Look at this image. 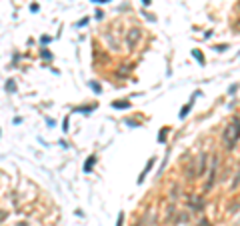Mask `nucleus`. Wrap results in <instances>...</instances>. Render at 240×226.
Segmentation results:
<instances>
[{"label":"nucleus","instance_id":"nucleus-1","mask_svg":"<svg viewBox=\"0 0 240 226\" xmlns=\"http://www.w3.org/2000/svg\"><path fill=\"white\" fill-rule=\"evenodd\" d=\"M238 140H240V116H232L230 124L222 132V144L226 150H234Z\"/></svg>","mask_w":240,"mask_h":226},{"label":"nucleus","instance_id":"nucleus-2","mask_svg":"<svg viewBox=\"0 0 240 226\" xmlns=\"http://www.w3.org/2000/svg\"><path fill=\"white\" fill-rule=\"evenodd\" d=\"M218 168H220V156L214 154L210 158V166H208V174H206V182H204V192L202 194H208L214 188L216 184V176H218Z\"/></svg>","mask_w":240,"mask_h":226},{"label":"nucleus","instance_id":"nucleus-3","mask_svg":"<svg viewBox=\"0 0 240 226\" xmlns=\"http://www.w3.org/2000/svg\"><path fill=\"white\" fill-rule=\"evenodd\" d=\"M208 154L206 152H200L194 158V170H196V180H200V178H204V174L208 172Z\"/></svg>","mask_w":240,"mask_h":226},{"label":"nucleus","instance_id":"nucleus-4","mask_svg":"<svg viewBox=\"0 0 240 226\" xmlns=\"http://www.w3.org/2000/svg\"><path fill=\"white\" fill-rule=\"evenodd\" d=\"M140 38H142V30L136 28V26L126 32V46H128V52H134V50L138 48Z\"/></svg>","mask_w":240,"mask_h":226},{"label":"nucleus","instance_id":"nucleus-5","mask_svg":"<svg viewBox=\"0 0 240 226\" xmlns=\"http://www.w3.org/2000/svg\"><path fill=\"white\" fill-rule=\"evenodd\" d=\"M188 202H190V204H188V206H190V210H194V212L204 210V198H202L200 194H198V196H192Z\"/></svg>","mask_w":240,"mask_h":226},{"label":"nucleus","instance_id":"nucleus-6","mask_svg":"<svg viewBox=\"0 0 240 226\" xmlns=\"http://www.w3.org/2000/svg\"><path fill=\"white\" fill-rule=\"evenodd\" d=\"M176 214H178L176 206H174V204H168V206H166V210H164V220H166V222H174Z\"/></svg>","mask_w":240,"mask_h":226},{"label":"nucleus","instance_id":"nucleus-7","mask_svg":"<svg viewBox=\"0 0 240 226\" xmlns=\"http://www.w3.org/2000/svg\"><path fill=\"white\" fill-rule=\"evenodd\" d=\"M154 162H156V158H154V156H152V158H150V160H148V162H146V166H144V170H142V174H140V176H138V184H142V182H144V178L148 176V172H150V170H152V166H154Z\"/></svg>","mask_w":240,"mask_h":226},{"label":"nucleus","instance_id":"nucleus-8","mask_svg":"<svg viewBox=\"0 0 240 226\" xmlns=\"http://www.w3.org/2000/svg\"><path fill=\"white\" fill-rule=\"evenodd\" d=\"M130 102L128 100H112V108H114V110H128L130 108Z\"/></svg>","mask_w":240,"mask_h":226},{"label":"nucleus","instance_id":"nucleus-9","mask_svg":"<svg viewBox=\"0 0 240 226\" xmlns=\"http://www.w3.org/2000/svg\"><path fill=\"white\" fill-rule=\"evenodd\" d=\"M94 164H96V156L94 154H90V156H88L86 158V162H84V172H92V168H94Z\"/></svg>","mask_w":240,"mask_h":226},{"label":"nucleus","instance_id":"nucleus-10","mask_svg":"<svg viewBox=\"0 0 240 226\" xmlns=\"http://www.w3.org/2000/svg\"><path fill=\"white\" fill-rule=\"evenodd\" d=\"M192 58H194V60H196L198 64H200V66H204V64H206V58H204V54L200 52V50H192Z\"/></svg>","mask_w":240,"mask_h":226},{"label":"nucleus","instance_id":"nucleus-11","mask_svg":"<svg viewBox=\"0 0 240 226\" xmlns=\"http://www.w3.org/2000/svg\"><path fill=\"white\" fill-rule=\"evenodd\" d=\"M96 108V104H92V106H76V108H72V112H80V114H90L92 110Z\"/></svg>","mask_w":240,"mask_h":226},{"label":"nucleus","instance_id":"nucleus-12","mask_svg":"<svg viewBox=\"0 0 240 226\" xmlns=\"http://www.w3.org/2000/svg\"><path fill=\"white\" fill-rule=\"evenodd\" d=\"M132 66H134L132 62H126L124 66H120L118 70H116V76H126V74H128L130 70H132Z\"/></svg>","mask_w":240,"mask_h":226},{"label":"nucleus","instance_id":"nucleus-13","mask_svg":"<svg viewBox=\"0 0 240 226\" xmlns=\"http://www.w3.org/2000/svg\"><path fill=\"white\" fill-rule=\"evenodd\" d=\"M190 108H192V102H188L186 106H182V108H180V112H178V118H180V120H184V118L188 116V112H190Z\"/></svg>","mask_w":240,"mask_h":226},{"label":"nucleus","instance_id":"nucleus-14","mask_svg":"<svg viewBox=\"0 0 240 226\" xmlns=\"http://www.w3.org/2000/svg\"><path fill=\"white\" fill-rule=\"evenodd\" d=\"M4 90H6V92H10V94H14V92H16V82L12 80V78H10V80H6Z\"/></svg>","mask_w":240,"mask_h":226},{"label":"nucleus","instance_id":"nucleus-15","mask_svg":"<svg viewBox=\"0 0 240 226\" xmlns=\"http://www.w3.org/2000/svg\"><path fill=\"white\" fill-rule=\"evenodd\" d=\"M168 126H162V130H160V134H158V142L160 144H164V140H166V134H168Z\"/></svg>","mask_w":240,"mask_h":226},{"label":"nucleus","instance_id":"nucleus-16","mask_svg":"<svg viewBox=\"0 0 240 226\" xmlns=\"http://www.w3.org/2000/svg\"><path fill=\"white\" fill-rule=\"evenodd\" d=\"M40 58H44V60H52V52L42 46V48H40Z\"/></svg>","mask_w":240,"mask_h":226},{"label":"nucleus","instance_id":"nucleus-17","mask_svg":"<svg viewBox=\"0 0 240 226\" xmlns=\"http://www.w3.org/2000/svg\"><path fill=\"white\" fill-rule=\"evenodd\" d=\"M88 86H90V88H92V90H94V92H96V94H100V92H102V88H100V84H98V82H94V80H90V82H88Z\"/></svg>","mask_w":240,"mask_h":226},{"label":"nucleus","instance_id":"nucleus-18","mask_svg":"<svg viewBox=\"0 0 240 226\" xmlns=\"http://www.w3.org/2000/svg\"><path fill=\"white\" fill-rule=\"evenodd\" d=\"M62 130H64V132H68V130H70V118H68V116L62 120Z\"/></svg>","mask_w":240,"mask_h":226},{"label":"nucleus","instance_id":"nucleus-19","mask_svg":"<svg viewBox=\"0 0 240 226\" xmlns=\"http://www.w3.org/2000/svg\"><path fill=\"white\" fill-rule=\"evenodd\" d=\"M196 226H212V222L208 220V218H200V220L196 222Z\"/></svg>","mask_w":240,"mask_h":226},{"label":"nucleus","instance_id":"nucleus-20","mask_svg":"<svg viewBox=\"0 0 240 226\" xmlns=\"http://www.w3.org/2000/svg\"><path fill=\"white\" fill-rule=\"evenodd\" d=\"M8 216H10V212H8V210H0V224H2V222H4Z\"/></svg>","mask_w":240,"mask_h":226},{"label":"nucleus","instance_id":"nucleus-21","mask_svg":"<svg viewBox=\"0 0 240 226\" xmlns=\"http://www.w3.org/2000/svg\"><path fill=\"white\" fill-rule=\"evenodd\" d=\"M238 184H240V170H238V174H236V178H234V182H232V190H236V188H238Z\"/></svg>","mask_w":240,"mask_h":226},{"label":"nucleus","instance_id":"nucleus-22","mask_svg":"<svg viewBox=\"0 0 240 226\" xmlns=\"http://www.w3.org/2000/svg\"><path fill=\"white\" fill-rule=\"evenodd\" d=\"M88 22H90V18H88V16H86V18H82V20H78V22H76V26H78V28H82V26H86V24H88Z\"/></svg>","mask_w":240,"mask_h":226},{"label":"nucleus","instance_id":"nucleus-23","mask_svg":"<svg viewBox=\"0 0 240 226\" xmlns=\"http://www.w3.org/2000/svg\"><path fill=\"white\" fill-rule=\"evenodd\" d=\"M226 48H228V44H216V46H214V50H216V52H224Z\"/></svg>","mask_w":240,"mask_h":226},{"label":"nucleus","instance_id":"nucleus-24","mask_svg":"<svg viewBox=\"0 0 240 226\" xmlns=\"http://www.w3.org/2000/svg\"><path fill=\"white\" fill-rule=\"evenodd\" d=\"M122 224H124V212H120L118 218H116V226H122Z\"/></svg>","mask_w":240,"mask_h":226},{"label":"nucleus","instance_id":"nucleus-25","mask_svg":"<svg viewBox=\"0 0 240 226\" xmlns=\"http://www.w3.org/2000/svg\"><path fill=\"white\" fill-rule=\"evenodd\" d=\"M50 42H52L50 36H42V38H40V44H42V46H46V44H50Z\"/></svg>","mask_w":240,"mask_h":226},{"label":"nucleus","instance_id":"nucleus-26","mask_svg":"<svg viewBox=\"0 0 240 226\" xmlns=\"http://www.w3.org/2000/svg\"><path fill=\"white\" fill-rule=\"evenodd\" d=\"M94 18H96V20H102V18H104V12H102V10L98 8V10L94 12Z\"/></svg>","mask_w":240,"mask_h":226},{"label":"nucleus","instance_id":"nucleus-27","mask_svg":"<svg viewBox=\"0 0 240 226\" xmlns=\"http://www.w3.org/2000/svg\"><path fill=\"white\" fill-rule=\"evenodd\" d=\"M170 198H172V200L178 198V188H172V190H170Z\"/></svg>","mask_w":240,"mask_h":226},{"label":"nucleus","instance_id":"nucleus-28","mask_svg":"<svg viewBox=\"0 0 240 226\" xmlns=\"http://www.w3.org/2000/svg\"><path fill=\"white\" fill-rule=\"evenodd\" d=\"M40 10V6L36 4V2H34V4H30V12H38Z\"/></svg>","mask_w":240,"mask_h":226},{"label":"nucleus","instance_id":"nucleus-29","mask_svg":"<svg viewBox=\"0 0 240 226\" xmlns=\"http://www.w3.org/2000/svg\"><path fill=\"white\" fill-rule=\"evenodd\" d=\"M144 18H146V20H152V22L156 20V18H154V14H148V12H144Z\"/></svg>","mask_w":240,"mask_h":226},{"label":"nucleus","instance_id":"nucleus-30","mask_svg":"<svg viewBox=\"0 0 240 226\" xmlns=\"http://www.w3.org/2000/svg\"><path fill=\"white\" fill-rule=\"evenodd\" d=\"M236 90H238V86H236V84H234V86H230V88H228V94H234Z\"/></svg>","mask_w":240,"mask_h":226},{"label":"nucleus","instance_id":"nucleus-31","mask_svg":"<svg viewBox=\"0 0 240 226\" xmlns=\"http://www.w3.org/2000/svg\"><path fill=\"white\" fill-rule=\"evenodd\" d=\"M16 226H30V222H26V220H22V222H18Z\"/></svg>","mask_w":240,"mask_h":226},{"label":"nucleus","instance_id":"nucleus-32","mask_svg":"<svg viewBox=\"0 0 240 226\" xmlns=\"http://www.w3.org/2000/svg\"><path fill=\"white\" fill-rule=\"evenodd\" d=\"M142 4L144 6H150V4H152V0H142Z\"/></svg>","mask_w":240,"mask_h":226},{"label":"nucleus","instance_id":"nucleus-33","mask_svg":"<svg viewBox=\"0 0 240 226\" xmlns=\"http://www.w3.org/2000/svg\"><path fill=\"white\" fill-rule=\"evenodd\" d=\"M96 4H104V2H110V0H94Z\"/></svg>","mask_w":240,"mask_h":226},{"label":"nucleus","instance_id":"nucleus-34","mask_svg":"<svg viewBox=\"0 0 240 226\" xmlns=\"http://www.w3.org/2000/svg\"><path fill=\"white\" fill-rule=\"evenodd\" d=\"M0 134H2V132H0Z\"/></svg>","mask_w":240,"mask_h":226}]
</instances>
